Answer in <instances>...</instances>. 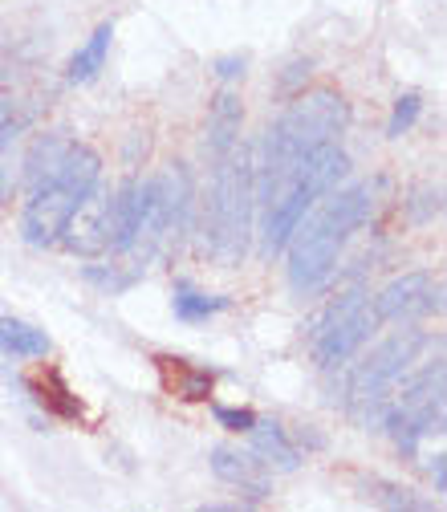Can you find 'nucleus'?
I'll return each instance as SVG.
<instances>
[{
    "instance_id": "7ed1b4c3",
    "label": "nucleus",
    "mask_w": 447,
    "mask_h": 512,
    "mask_svg": "<svg viewBox=\"0 0 447 512\" xmlns=\"http://www.w3.org/2000/svg\"><path fill=\"white\" fill-rule=\"evenodd\" d=\"M212 183L204 200V240L220 265H240L252 236V212H257V191H252V147H232L228 155L212 159Z\"/></svg>"
},
{
    "instance_id": "4468645a",
    "label": "nucleus",
    "mask_w": 447,
    "mask_h": 512,
    "mask_svg": "<svg viewBox=\"0 0 447 512\" xmlns=\"http://www.w3.org/2000/svg\"><path fill=\"white\" fill-rule=\"evenodd\" d=\"M212 472L224 484H236L240 492H248L252 500H265L269 496V480L261 476V464L252 460V456L232 452V447H216V452H212Z\"/></svg>"
},
{
    "instance_id": "dca6fc26",
    "label": "nucleus",
    "mask_w": 447,
    "mask_h": 512,
    "mask_svg": "<svg viewBox=\"0 0 447 512\" xmlns=\"http://www.w3.org/2000/svg\"><path fill=\"white\" fill-rule=\"evenodd\" d=\"M110 41H114V25L106 21V25H98V29L86 37V45H78V53L70 57V70H66V78H70L74 86H86V82H94V78L102 74L106 53H110Z\"/></svg>"
},
{
    "instance_id": "f03ea898",
    "label": "nucleus",
    "mask_w": 447,
    "mask_h": 512,
    "mask_svg": "<svg viewBox=\"0 0 447 512\" xmlns=\"http://www.w3.org/2000/svg\"><path fill=\"white\" fill-rule=\"evenodd\" d=\"M350 126V106L338 90H309L301 94L269 131L261 143V159H252V191L257 204H265L269 191L322 143H334Z\"/></svg>"
},
{
    "instance_id": "412c9836",
    "label": "nucleus",
    "mask_w": 447,
    "mask_h": 512,
    "mask_svg": "<svg viewBox=\"0 0 447 512\" xmlns=\"http://www.w3.org/2000/svg\"><path fill=\"white\" fill-rule=\"evenodd\" d=\"M439 212H443V191H439V187H423V191H415V200H411V216H415L419 224L435 220Z\"/></svg>"
},
{
    "instance_id": "ddd939ff",
    "label": "nucleus",
    "mask_w": 447,
    "mask_h": 512,
    "mask_svg": "<svg viewBox=\"0 0 447 512\" xmlns=\"http://www.w3.org/2000/svg\"><path fill=\"white\" fill-rule=\"evenodd\" d=\"M240 126H244V106L232 90L216 94L212 110H208V155L220 159L240 143Z\"/></svg>"
},
{
    "instance_id": "2eb2a0df",
    "label": "nucleus",
    "mask_w": 447,
    "mask_h": 512,
    "mask_svg": "<svg viewBox=\"0 0 447 512\" xmlns=\"http://www.w3.org/2000/svg\"><path fill=\"white\" fill-rule=\"evenodd\" d=\"M70 143H74V139H61V135H41V139L29 147V155H25V187H29V191H37L41 183H49V179L61 171V163H66Z\"/></svg>"
},
{
    "instance_id": "f257e3e1",
    "label": "nucleus",
    "mask_w": 447,
    "mask_h": 512,
    "mask_svg": "<svg viewBox=\"0 0 447 512\" xmlns=\"http://www.w3.org/2000/svg\"><path fill=\"white\" fill-rule=\"evenodd\" d=\"M330 196V191H326ZM374 212V187L370 183H354L342 187L317 208L309 220H301L289 236V285L297 293H322L342 261V248L350 244V236L370 220Z\"/></svg>"
},
{
    "instance_id": "9d476101",
    "label": "nucleus",
    "mask_w": 447,
    "mask_h": 512,
    "mask_svg": "<svg viewBox=\"0 0 447 512\" xmlns=\"http://www.w3.org/2000/svg\"><path fill=\"white\" fill-rule=\"evenodd\" d=\"M248 435H252V460L261 468H273V472H297L301 468L297 443L285 435V427L277 419H257L248 427Z\"/></svg>"
},
{
    "instance_id": "cd10ccee",
    "label": "nucleus",
    "mask_w": 447,
    "mask_h": 512,
    "mask_svg": "<svg viewBox=\"0 0 447 512\" xmlns=\"http://www.w3.org/2000/svg\"><path fill=\"white\" fill-rule=\"evenodd\" d=\"M5 74H9L5 70V49H0V90H5Z\"/></svg>"
},
{
    "instance_id": "9b49d317",
    "label": "nucleus",
    "mask_w": 447,
    "mask_h": 512,
    "mask_svg": "<svg viewBox=\"0 0 447 512\" xmlns=\"http://www.w3.org/2000/svg\"><path fill=\"white\" fill-rule=\"evenodd\" d=\"M139 224V179H126L114 196H106V252L126 256Z\"/></svg>"
},
{
    "instance_id": "1a4fd4ad",
    "label": "nucleus",
    "mask_w": 447,
    "mask_h": 512,
    "mask_svg": "<svg viewBox=\"0 0 447 512\" xmlns=\"http://www.w3.org/2000/svg\"><path fill=\"white\" fill-rule=\"evenodd\" d=\"M106 196L110 191H102V183H98L82 200V208L70 216V224H66V232H61L57 244H66L70 252H82V256L106 252Z\"/></svg>"
},
{
    "instance_id": "a878e982",
    "label": "nucleus",
    "mask_w": 447,
    "mask_h": 512,
    "mask_svg": "<svg viewBox=\"0 0 447 512\" xmlns=\"http://www.w3.org/2000/svg\"><path fill=\"white\" fill-rule=\"evenodd\" d=\"M431 480H435V492H447V456L443 452L431 460Z\"/></svg>"
},
{
    "instance_id": "423d86ee",
    "label": "nucleus",
    "mask_w": 447,
    "mask_h": 512,
    "mask_svg": "<svg viewBox=\"0 0 447 512\" xmlns=\"http://www.w3.org/2000/svg\"><path fill=\"white\" fill-rule=\"evenodd\" d=\"M423 334L419 330H403V334H395V338H387L382 342L354 374H350V411L358 415V419H366L382 399H387L391 391H395V382H403V374L411 370V362L419 358V350H423Z\"/></svg>"
},
{
    "instance_id": "aec40b11",
    "label": "nucleus",
    "mask_w": 447,
    "mask_h": 512,
    "mask_svg": "<svg viewBox=\"0 0 447 512\" xmlns=\"http://www.w3.org/2000/svg\"><path fill=\"white\" fill-rule=\"evenodd\" d=\"M419 110H423V98L419 94H399V102H395V114H391V126H387V135L391 139H403L411 126L419 122Z\"/></svg>"
},
{
    "instance_id": "393cba45",
    "label": "nucleus",
    "mask_w": 447,
    "mask_h": 512,
    "mask_svg": "<svg viewBox=\"0 0 447 512\" xmlns=\"http://www.w3.org/2000/svg\"><path fill=\"white\" fill-rule=\"evenodd\" d=\"M216 78H224V82H236V78H244V57H236V53H228V57H216Z\"/></svg>"
},
{
    "instance_id": "6e6552de",
    "label": "nucleus",
    "mask_w": 447,
    "mask_h": 512,
    "mask_svg": "<svg viewBox=\"0 0 447 512\" xmlns=\"http://www.w3.org/2000/svg\"><path fill=\"white\" fill-rule=\"evenodd\" d=\"M370 309L378 322H415V317L443 309V285L431 273H407L382 289Z\"/></svg>"
},
{
    "instance_id": "20e7f679",
    "label": "nucleus",
    "mask_w": 447,
    "mask_h": 512,
    "mask_svg": "<svg viewBox=\"0 0 447 512\" xmlns=\"http://www.w3.org/2000/svg\"><path fill=\"white\" fill-rule=\"evenodd\" d=\"M102 183V159L94 147L86 143H70L66 163L61 171L41 183L37 191H29L25 212H21V240L29 248H53L66 232L70 216L82 208V200Z\"/></svg>"
},
{
    "instance_id": "f3484780",
    "label": "nucleus",
    "mask_w": 447,
    "mask_h": 512,
    "mask_svg": "<svg viewBox=\"0 0 447 512\" xmlns=\"http://www.w3.org/2000/svg\"><path fill=\"white\" fill-rule=\"evenodd\" d=\"M0 350L9 358H45L53 350L49 334L21 322V317H0Z\"/></svg>"
},
{
    "instance_id": "39448f33",
    "label": "nucleus",
    "mask_w": 447,
    "mask_h": 512,
    "mask_svg": "<svg viewBox=\"0 0 447 512\" xmlns=\"http://www.w3.org/2000/svg\"><path fill=\"white\" fill-rule=\"evenodd\" d=\"M443 382H447V366H443V358H435L431 366L411 374L403 387L395 382L399 391H391L362 423L374 431H391V439L403 447V452H411L423 435L443 431V403H447Z\"/></svg>"
},
{
    "instance_id": "bb28decb",
    "label": "nucleus",
    "mask_w": 447,
    "mask_h": 512,
    "mask_svg": "<svg viewBox=\"0 0 447 512\" xmlns=\"http://www.w3.org/2000/svg\"><path fill=\"white\" fill-rule=\"evenodd\" d=\"M301 70H309V61H293V66H289V74H285V82H281V86H285V90H293V86L301 82Z\"/></svg>"
},
{
    "instance_id": "4be33fe9",
    "label": "nucleus",
    "mask_w": 447,
    "mask_h": 512,
    "mask_svg": "<svg viewBox=\"0 0 447 512\" xmlns=\"http://www.w3.org/2000/svg\"><path fill=\"white\" fill-rule=\"evenodd\" d=\"M135 277L139 273H118V269H110V273H102V269H86V281H94V285H102V289H110V293H122V289H131L135 285Z\"/></svg>"
},
{
    "instance_id": "b1692460",
    "label": "nucleus",
    "mask_w": 447,
    "mask_h": 512,
    "mask_svg": "<svg viewBox=\"0 0 447 512\" xmlns=\"http://www.w3.org/2000/svg\"><path fill=\"white\" fill-rule=\"evenodd\" d=\"M17 135V114H13V102L5 98V90H0V151H5Z\"/></svg>"
},
{
    "instance_id": "6ab92c4d",
    "label": "nucleus",
    "mask_w": 447,
    "mask_h": 512,
    "mask_svg": "<svg viewBox=\"0 0 447 512\" xmlns=\"http://www.w3.org/2000/svg\"><path fill=\"white\" fill-rule=\"evenodd\" d=\"M171 305H175V317H179V322H208V317L232 309V297H208V293H200L191 281H175V297H171Z\"/></svg>"
},
{
    "instance_id": "a211bd4d",
    "label": "nucleus",
    "mask_w": 447,
    "mask_h": 512,
    "mask_svg": "<svg viewBox=\"0 0 447 512\" xmlns=\"http://www.w3.org/2000/svg\"><path fill=\"white\" fill-rule=\"evenodd\" d=\"M29 391H33V399H37L45 411H53L57 419H82V399L66 387V378H61L57 370H45L41 378H33Z\"/></svg>"
},
{
    "instance_id": "5701e85b",
    "label": "nucleus",
    "mask_w": 447,
    "mask_h": 512,
    "mask_svg": "<svg viewBox=\"0 0 447 512\" xmlns=\"http://www.w3.org/2000/svg\"><path fill=\"white\" fill-rule=\"evenodd\" d=\"M216 423L224 427V431H248L252 423H257V415H252L248 407H216Z\"/></svg>"
},
{
    "instance_id": "0eeeda50",
    "label": "nucleus",
    "mask_w": 447,
    "mask_h": 512,
    "mask_svg": "<svg viewBox=\"0 0 447 512\" xmlns=\"http://www.w3.org/2000/svg\"><path fill=\"white\" fill-rule=\"evenodd\" d=\"M378 326V317L366 301V293H346L338 297L326 313H322V322H317V334H313V362L322 366V370H338L346 366L362 342L370 338V330Z\"/></svg>"
},
{
    "instance_id": "f8f14e48",
    "label": "nucleus",
    "mask_w": 447,
    "mask_h": 512,
    "mask_svg": "<svg viewBox=\"0 0 447 512\" xmlns=\"http://www.w3.org/2000/svg\"><path fill=\"white\" fill-rule=\"evenodd\" d=\"M155 366H159V374H163V387H167V395H175V399H183V403H204V399H212V387H216V374L212 370H204V366H191V362H183V358H155Z\"/></svg>"
}]
</instances>
